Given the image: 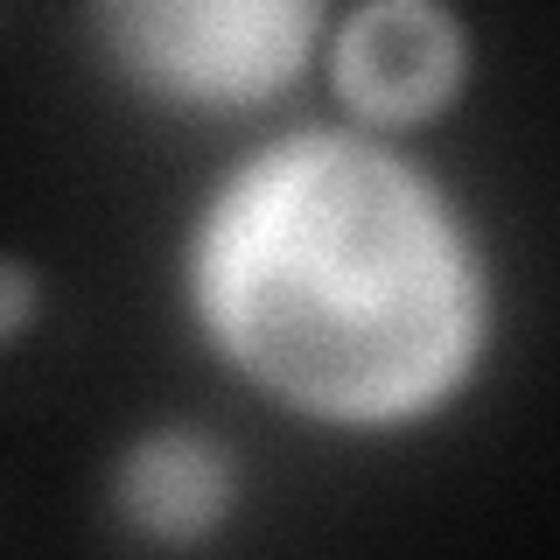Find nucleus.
Here are the masks:
<instances>
[{
  "label": "nucleus",
  "instance_id": "f257e3e1",
  "mask_svg": "<svg viewBox=\"0 0 560 560\" xmlns=\"http://www.w3.org/2000/svg\"><path fill=\"white\" fill-rule=\"evenodd\" d=\"M189 308L238 378L323 428H413L490 350L477 232L372 127L245 154L189 238Z\"/></svg>",
  "mask_w": 560,
  "mask_h": 560
},
{
  "label": "nucleus",
  "instance_id": "f03ea898",
  "mask_svg": "<svg viewBox=\"0 0 560 560\" xmlns=\"http://www.w3.org/2000/svg\"><path fill=\"white\" fill-rule=\"evenodd\" d=\"M98 57L154 105L259 113L308 70L337 0H84Z\"/></svg>",
  "mask_w": 560,
  "mask_h": 560
},
{
  "label": "nucleus",
  "instance_id": "7ed1b4c3",
  "mask_svg": "<svg viewBox=\"0 0 560 560\" xmlns=\"http://www.w3.org/2000/svg\"><path fill=\"white\" fill-rule=\"evenodd\" d=\"M329 78L358 127H428L469 84V22L455 0H358L329 35Z\"/></svg>",
  "mask_w": 560,
  "mask_h": 560
},
{
  "label": "nucleus",
  "instance_id": "20e7f679",
  "mask_svg": "<svg viewBox=\"0 0 560 560\" xmlns=\"http://www.w3.org/2000/svg\"><path fill=\"white\" fill-rule=\"evenodd\" d=\"M105 498H113V518L140 547L203 553L238 512L245 469H238V448L218 428H203V420H154L113 455Z\"/></svg>",
  "mask_w": 560,
  "mask_h": 560
},
{
  "label": "nucleus",
  "instance_id": "39448f33",
  "mask_svg": "<svg viewBox=\"0 0 560 560\" xmlns=\"http://www.w3.org/2000/svg\"><path fill=\"white\" fill-rule=\"evenodd\" d=\"M35 315H43V273H35V259L0 253V358L22 350V337L35 329Z\"/></svg>",
  "mask_w": 560,
  "mask_h": 560
}]
</instances>
